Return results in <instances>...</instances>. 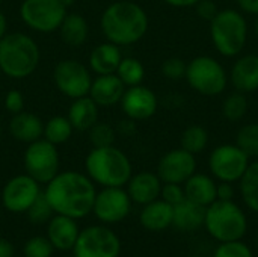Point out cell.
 <instances>
[{
  "label": "cell",
  "instance_id": "cell-1",
  "mask_svg": "<svg viewBox=\"0 0 258 257\" xmlns=\"http://www.w3.org/2000/svg\"><path fill=\"white\" fill-rule=\"evenodd\" d=\"M44 194L54 214L80 220L92 212L97 191L88 176L77 171H63L47 183Z\"/></svg>",
  "mask_w": 258,
  "mask_h": 257
},
{
  "label": "cell",
  "instance_id": "cell-2",
  "mask_svg": "<svg viewBox=\"0 0 258 257\" xmlns=\"http://www.w3.org/2000/svg\"><path fill=\"white\" fill-rule=\"evenodd\" d=\"M101 30L109 42L132 45L148 30V15L135 2L121 0L109 5L101 15Z\"/></svg>",
  "mask_w": 258,
  "mask_h": 257
},
{
  "label": "cell",
  "instance_id": "cell-3",
  "mask_svg": "<svg viewBox=\"0 0 258 257\" xmlns=\"http://www.w3.org/2000/svg\"><path fill=\"white\" fill-rule=\"evenodd\" d=\"M85 167L88 177L103 188H122L133 176L130 159L113 145L94 147L86 156Z\"/></svg>",
  "mask_w": 258,
  "mask_h": 257
},
{
  "label": "cell",
  "instance_id": "cell-4",
  "mask_svg": "<svg viewBox=\"0 0 258 257\" xmlns=\"http://www.w3.org/2000/svg\"><path fill=\"white\" fill-rule=\"evenodd\" d=\"M39 47L26 33H6L0 39V70L11 79H26L39 64Z\"/></svg>",
  "mask_w": 258,
  "mask_h": 257
},
{
  "label": "cell",
  "instance_id": "cell-5",
  "mask_svg": "<svg viewBox=\"0 0 258 257\" xmlns=\"http://www.w3.org/2000/svg\"><path fill=\"white\" fill-rule=\"evenodd\" d=\"M204 227L219 242L240 241L246 235L248 218L233 200H216L206 208Z\"/></svg>",
  "mask_w": 258,
  "mask_h": 257
},
{
  "label": "cell",
  "instance_id": "cell-6",
  "mask_svg": "<svg viewBox=\"0 0 258 257\" xmlns=\"http://www.w3.org/2000/svg\"><path fill=\"white\" fill-rule=\"evenodd\" d=\"M210 23L212 39L222 56L233 58L243 50L248 38V26L242 14L234 9H224Z\"/></svg>",
  "mask_w": 258,
  "mask_h": 257
},
{
  "label": "cell",
  "instance_id": "cell-7",
  "mask_svg": "<svg viewBox=\"0 0 258 257\" xmlns=\"http://www.w3.org/2000/svg\"><path fill=\"white\" fill-rule=\"evenodd\" d=\"M186 79L189 85L203 95H219L227 86L224 67L210 56H198L189 62Z\"/></svg>",
  "mask_w": 258,
  "mask_h": 257
},
{
  "label": "cell",
  "instance_id": "cell-8",
  "mask_svg": "<svg viewBox=\"0 0 258 257\" xmlns=\"http://www.w3.org/2000/svg\"><path fill=\"white\" fill-rule=\"evenodd\" d=\"M67 12L68 8L62 0H24L20 6L21 20L41 33L57 30Z\"/></svg>",
  "mask_w": 258,
  "mask_h": 257
},
{
  "label": "cell",
  "instance_id": "cell-9",
  "mask_svg": "<svg viewBox=\"0 0 258 257\" xmlns=\"http://www.w3.org/2000/svg\"><path fill=\"white\" fill-rule=\"evenodd\" d=\"M121 241L106 226H89L79 233L73 247L74 257H118Z\"/></svg>",
  "mask_w": 258,
  "mask_h": 257
},
{
  "label": "cell",
  "instance_id": "cell-10",
  "mask_svg": "<svg viewBox=\"0 0 258 257\" xmlns=\"http://www.w3.org/2000/svg\"><path fill=\"white\" fill-rule=\"evenodd\" d=\"M59 164L57 147L44 138L30 142L24 151L26 174L38 183H48L59 173Z\"/></svg>",
  "mask_w": 258,
  "mask_h": 257
},
{
  "label": "cell",
  "instance_id": "cell-11",
  "mask_svg": "<svg viewBox=\"0 0 258 257\" xmlns=\"http://www.w3.org/2000/svg\"><path fill=\"white\" fill-rule=\"evenodd\" d=\"M249 165V156L237 145L225 144L216 147L209 159L212 174L221 182H237Z\"/></svg>",
  "mask_w": 258,
  "mask_h": 257
},
{
  "label": "cell",
  "instance_id": "cell-12",
  "mask_svg": "<svg viewBox=\"0 0 258 257\" xmlns=\"http://www.w3.org/2000/svg\"><path fill=\"white\" fill-rule=\"evenodd\" d=\"M53 79L57 89L70 98H80L88 95L92 83L89 70L82 62L74 59L57 62L53 71Z\"/></svg>",
  "mask_w": 258,
  "mask_h": 257
},
{
  "label": "cell",
  "instance_id": "cell-13",
  "mask_svg": "<svg viewBox=\"0 0 258 257\" xmlns=\"http://www.w3.org/2000/svg\"><path fill=\"white\" fill-rule=\"evenodd\" d=\"M132 209V200L125 189L115 188H103L97 192L92 212L104 224H115L125 220Z\"/></svg>",
  "mask_w": 258,
  "mask_h": 257
},
{
  "label": "cell",
  "instance_id": "cell-14",
  "mask_svg": "<svg viewBox=\"0 0 258 257\" xmlns=\"http://www.w3.org/2000/svg\"><path fill=\"white\" fill-rule=\"evenodd\" d=\"M41 194L39 183L29 174H20L8 180L2 191L3 208L12 214H24Z\"/></svg>",
  "mask_w": 258,
  "mask_h": 257
},
{
  "label": "cell",
  "instance_id": "cell-15",
  "mask_svg": "<svg viewBox=\"0 0 258 257\" xmlns=\"http://www.w3.org/2000/svg\"><path fill=\"white\" fill-rule=\"evenodd\" d=\"M197 159L184 148L171 150L166 153L157 165V176L163 183H184L195 174Z\"/></svg>",
  "mask_w": 258,
  "mask_h": 257
},
{
  "label": "cell",
  "instance_id": "cell-16",
  "mask_svg": "<svg viewBox=\"0 0 258 257\" xmlns=\"http://www.w3.org/2000/svg\"><path fill=\"white\" fill-rule=\"evenodd\" d=\"M121 108L124 114L133 121H142L151 118L157 111L156 94L142 85L128 86L121 98Z\"/></svg>",
  "mask_w": 258,
  "mask_h": 257
},
{
  "label": "cell",
  "instance_id": "cell-17",
  "mask_svg": "<svg viewBox=\"0 0 258 257\" xmlns=\"http://www.w3.org/2000/svg\"><path fill=\"white\" fill-rule=\"evenodd\" d=\"M76 221L77 220L74 218L54 214L51 220L47 223V238L54 247V250H60V251L73 250L80 233Z\"/></svg>",
  "mask_w": 258,
  "mask_h": 257
},
{
  "label": "cell",
  "instance_id": "cell-18",
  "mask_svg": "<svg viewBox=\"0 0 258 257\" xmlns=\"http://www.w3.org/2000/svg\"><path fill=\"white\" fill-rule=\"evenodd\" d=\"M162 180L157 174L150 171H142L130 177L127 182V194L130 200L136 204H148L160 197Z\"/></svg>",
  "mask_w": 258,
  "mask_h": 257
},
{
  "label": "cell",
  "instance_id": "cell-19",
  "mask_svg": "<svg viewBox=\"0 0 258 257\" xmlns=\"http://www.w3.org/2000/svg\"><path fill=\"white\" fill-rule=\"evenodd\" d=\"M125 91V85L116 74H101L92 80L89 97L98 106H113L121 101Z\"/></svg>",
  "mask_w": 258,
  "mask_h": 257
},
{
  "label": "cell",
  "instance_id": "cell-20",
  "mask_svg": "<svg viewBox=\"0 0 258 257\" xmlns=\"http://www.w3.org/2000/svg\"><path fill=\"white\" fill-rule=\"evenodd\" d=\"M9 132L12 138H15L20 142H35L42 138L44 133V123L39 117H36L32 112L21 111L15 115H12L9 121Z\"/></svg>",
  "mask_w": 258,
  "mask_h": 257
},
{
  "label": "cell",
  "instance_id": "cell-21",
  "mask_svg": "<svg viewBox=\"0 0 258 257\" xmlns=\"http://www.w3.org/2000/svg\"><path fill=\"white\" fill-rule=\"evenodd\" d=\"M174 208L163 200H154L144 206L139 215L141 226L150 232H162L172 226Z\"/></svg>",
  "mask_w": 258,
  "mask_h": 257
},
{
  "label": "cell",
  "instance_id": "cell-22",
  "mask_svg": "<svg viewBox=\"0 0 258 257\" xmlns=\"http://www.w3.org/2000/svg\"><path fill=\"white\" fill-rule=\"evenodd\" d=\"M231 82L240 92H254L258 89V56L246 55L236 61L231 70Z\"/></svg>",
  "mask_w": 258,
  "mask_h": 257
},
{
  "label": "cell",
  "instance_id": "cell-23",
  "mask_svg": "<svg viewBox=\"0 0 258 257\" xmlns=\"http://www.w3.org/2000/svg\"><path fill=\"white\" fill-rule=\"evenodd\" d=\"M184 194L187 200L207 208L218 200V185L207 174H194L184 182Z\"/></svg>",
  "mask_w": 258,
  "mask_h": 257
},
{
  "label": "cell",
  "instance_id": "cell-24",
  "mask_svg": "<svg viewBox=\"0 0 258 257\" xmlns=\"http://www.w3.org/2000/svg\"><path fill=\"white\" fill-rule=\"evenodd\" d=\"M172 226L180 232H195L204 226L206 218V208L200 206L187 198L180 201L178 204L172 206Z\"/></svg>",
  "mask_w": 258,
  "mask_h": 257
},
{
  "label": "cell",
  "instance_id": "cell-25",
  "mask_svg": "<svg viewBox=\"0 0 258 257\" xmlns=\"http://www.w3.org/2000/svg\"><path fill=\"white\" fill-rule=\"evenodd\" d=\"M122 59L119 45L113 42H103L97 45L89 55V65L94 73L101 74H115L116 68Z\"/></svg>",
  "mask_w": 258,
  "mask_h": 257
},
{
  "label": "cell",
  "instance_id": "cell-26",
  "mask_svg": "<svg viewBox=\"0 0 258 257\" xmlns=\"http://www.w3.org/2000/svg\"><path fill=\"white\" fill-rule=\"evenodd\" d=\"M67 118L70 120L74 130H89L98 120V105L89 95L74 98L68 109Z\"/></svg>",
  "mask_w": 258,
  "mask_h": 257
},
{
  "label": "cell",
  "instance_id": "cell-27",
  "mask_svg": "<svg viewBox=\"0 0 258 257\" xmlns=\"http://www.w3.org/2000/svg\"><path fill=\"white\" fill-rule=\"evenodd\" d=\"M60 38L65 44L71 47L82 45L88 38V21L80 14H68L59 26Z\"/></svg>",
  "mask_w": 258,
  "mask_h": 257
},
{
  "label": "cell",
  "instance_id": "cell-28",
  "mask_svg": "<svg viewBox=\"0 0 258 257\" xmlns=\"http://www.w3.org/2000/svg\"><path fill=\"white\" fill-rule=\"evenodd\" d=\"M240 182V194L245 204L258 214V161L248 165Z\"/></svg>",
  "mask_w": 258,
  "mask_h": 257
},
{
  "label": "cell",
  "instance_id": "cell-29",
  "mask_svg": "<svg viewBox=\"0 0 258 257\" xmlns=\"http://www.w3.org/2000/svg\"><path fill=\"white\" fill-rule=\"evenodd\" d=\"M73 130L74 129L67 117H53L44 124L42 138L57 147L71 138Z\"/></svg>",
  "mask_w": 258,
  "mask_h": 257
},
{
  "label": "cell",
  "instance_id": "cell-30",
  "mask_svg": "<svg viewBox=\"0 0 258 257\" xmlns=\"http://www.w3.org/2000/svg\"><path fill=\"white\" fill-rule=\"evenodd\" d=\"M115 74L125 86H136L142 83L145 77V68L136 58H122Z\"/></svg>",
  "mask_w": 258,
  "mask_h": 257
},
{
  "label": "cell",
  "instance_id": "cell-31",
  "mask_svg": "<svg viewBox=\"0 0 258 257\" xmlns=\"http://www.w3.org/2000/svg\"><path fill=\"white\" fill-rule=\"evenodd\" d=\"M209 144V133L201 126H190L181 135V148L197 155L201 153Z\"/></svg>",
  "mask_w": 258,
  "mask_h": 257
},
{
  "label": "cell",
  "instance_id": "cell-32",
  "mask_svg": "<svg viewBox=\"0 0 258 257\" xmlns=\"http://www.w3.org/2000/svg\"><path fill=\"white\" fill-rule=\"evenodd\" d=\"M248 98L243 92H234L228 95L222 105V114L228 121H239L245 117L248 111Z\"/></svg>",
  "mask_w": 258,
  "mask_h": 257
},
{
  "label": "cell",
  "instance_id": "cell-33",
  "mask_svg": "<svg viewBox=\"0 0 258 257\" xmlns=\"http://www.w3.org/2000/svg\"><path fill=\"white\" fill-rule=\"evenodd\" d=\"M237 147L249 158H258V124H246L237 133Z\"/></svg>",
  "mask_w": 258,
  "mask_h": 257
},
{
  "label": "cell",
  "instance_id": "cell-34",
  "mask_svg": "<svg viewBox=\"0 0 258 257\" xmlns=\"http://www.w3.org/2000/svg\"><path fill=\"white\" fill-rule=\"evenodd\" d=\"M26 214L29 217V221L33 224H47L51 220V217L54 215V212L42 191L38 195V198L32 203V206L27 209Z\"/></svg>",
  "mask_w": 258,
  "mask_h": 257
},
{
  "label": "cell",
  "instance_id": "cell-35",
  "mask_svg": "<svg viewBox=\"0 0 258 257\" xmlns=\"http://www.w3.org/2000/svg\"><path fill=\"white\" fill-rule=\"evenodd\" d=\"M89 141L92 147H109L115 142V130L106 123H95L89 129Z\"/></svg>",
  "mask_w": 258,
  "mask_h": 257
},
{
  "label": "cell",
  "instance_id": "cell-36",
  "mask_svg": "<svg viewBox=\"0 0 258 257\" xmlns=\"http://www.w3.org/2000/svg\"><path fill=\"white\" fill-rule=\"evenodd\" d=\"M54 247L44 236H33L24 244V257H51Z\"/></svg>",
  "mask_w": 258,
  "mask_h": 257
},
{
  "label": "cell",
  "instance_id": "cell-37",
  "mask_svg": "<svg viewBox=\"0 0 258 257\" xmlns=\"http://www.w3.org/2000/svg\"><path fill=\"white\" fill-rule=\"evenodd\" d=\"M213 257H254V254L251 248L240 239V241L221 242Z\"/></svg>",
  "mask_w": 258,
  "mask_h": 257
},
{
  "label": "cell",
  "instance_id": "cell-38",
  "mask_svg": "<svg viewBox=\"0 0 258 257\" xmlns=\"http://www.w3.org/2000/svg\"><path fill=\"white\" fill-rule=\"evenodd\" d=\"M187 64L181 58H169L162 65V73L166 79L171 80H180L186 77Z\"/></svg>",
  "mask_w": 258,
  "mask_h": 257
},
{
  "label": "cell",
  "instance_id": "cell-39",
  "mask_svg": "<svg viewBox=\"0 0 258 257\" xmlns=\"http://www.w3.org/2000/svg\"><path fill=\"white\" fill-rule=\"evenodd\" d=\"M160 197L168 204L175 206V204H178L180 201H183L186 198V194H184V188H181V185H178V183H165V185H162Z\"/></svg>",
  "mask_w": 258,
  "mask_h": 257
},
{
  "label": "cell",
  "instance_id": "cell-40",
  "mask_svg": "<svg viewBox=\"0 0 258 257\" xmlns=\"http://www.w3.org/2000/svg\"><path fill=\"white\" fill-rule=\"evenodd\" d=\"M5 108L12 115L24 111V97H23V94L20 91H17V89H11L5 97Z\"/></svg>",
  "mask_w": 258,
  "mask_h": 257
},
{
  "label": "cell",
  "instance_id": "cell-41",
  "mask_svg": "<svg viewBox=\"0 0 258 257\" xmlns=\"http://www.w3.org/2000/svg\"><path fill=\"white\" fill-rule=\"evenodd\" d=\"M195 8H197V14H198L203 20H207V21H212V20L216 17V14L219 12V11H218V6H216L215 2H212V0H200V2L195 5Z\"/></svg>",
  "mask_w": 258,
  "mask_h": 257
},
{
  "label": "cell",
  "instance_id": "cell-42",
  "mask_svg": "<svg viewBox=\"0 0 258 257\" xmlns=\"http://www.w3.org/2000/svg\"><path fill=\"white\" fill-rule=\"evenodd\" d=\"M233 198H234V188L231 183L222 182L221 185H218V200L231 201Z\"/></svg>",
  "mask_w": 258,
  "mask_h": 257
},
{
  "label": "cell",
  "instance_id": "cell-43",
  "mask_svg": "<svg viewBox=\"0 0 258 257\" xmlns=\"http://www.w3.org/2000/svg\"><path fill=\"white\" fill-rule=\"evenodd\" d=\"M237 3L242 8V11L258 15V0H237Z\"/></svg>",
  "mask_w": 258,
  "mask_h": 257
},
{
  "label": "cell",
  "instance_id": "cell-44",
  "mask_svg": "<svg viewBox=\"0 0 258 257\" xmlns=\"http://www.w3.org/2000/svg\"><path fill=\"white\" fill-rule=\"evenodd\" d=\"M14 245L5 239V238H0V257H14Z\"/></svg>",
  "mask_w": 258,
  "mask_h": 257
},
{
  "label": "cell",
  "instance_id": "cell-45",
  "mask_svg": "<svg viewBox=\"0 0 258 257\" xmlns=\"http://www.w3.org/2000/svg\"><path fill=\"white\" fill-rule=\"evenodd\" d=\"M163 2L175 8H187V6H195L200 0H163Z\"/></svg>",
  "mask_w": 258,
  "mask_h": 257
},
{
  "label": "cell",
  "instance_id": "cell-46",
  "mask_svg": "<svg viewBox=\"0 0 258 257\" xmlns=\"http://www.w3.org/2000/svg\"><path fill=\"white\" fill-rule=\"evenodd\" d=\"M6 27H8V23H6V17L5 14L0 11V39L6 35Z\"/></svg>",
  "mask_w": 258,
  "mask_h": 257
},
{
  "label": "cell",
  "instance_id": "cell-47",
  "mask_svg": "<svg viewBox=\"0 0 258 257\" xmlns=\"http://www.w3.org/2000/svg\"><path fill=\"white\" fill-rule=\"evenodd\" d=\"M255 33H257V36H258V17H257V20H255Z\"/></svg>",
  "mask_w": 258,
  "mask_h": 257
},
{
  "label": "cell",
  "instance_id": "cell-48",
  "mask_svg": "<svg viewBox=\"0 0 258 257\" xmlns=\"http://www.w3.org/2000/svg\"><path fill=\"white\" fill-rule=\"evenodd\" d=\"M189 257H206V256H189Z\"/></svg>",
  "mask_w": 258,
  "mask_h": 257
},
{
  "label": "cell",
  "instance_id": "cell-49",
  "mask_svg": "<svg viewBox=\"0 0 258 257\" xmlns=\"http://www.w3.org/2000/svg\"><path fill=\"white\" fill-rule=\"evenodd\" d=\"M0 136H2V126H0Z\"/></svg>",
  "mask_w": 258,
  "mask_h": 257
},
{
  "label": "cell",
  "instance_id": "cell-50",
  "mask_svg": "<svg viewBox=\"0 0 258 257\" xmlns=\"http://www.w3.org/2000/svg\"><path fill=\"white\" fill-rule=\"evenodd\" d=\"M257 245H258V241H257Z\"/></svg>",
  "mask_w": 258,
  "mask_h": 257
},
{
  "label": "cell",
  "instance_id": "cell-51",
  "mask_svg": "<svg viewBox=\"0 0 258 257\" xmlns=\"http://www.w3.org/2000/svg\"><path fill=\"white\" fill-rule=\"evenodd\" d=\"M0 2H2V0H0Z\"/></svg>",
  "mask_w": 258,
  "mask_h": 257
}]
</instances>
